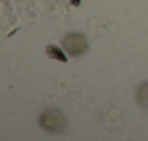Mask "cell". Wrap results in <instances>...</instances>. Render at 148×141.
Wrapping results in <instances>:
<instances>
[{"mask_svg": "<svg viewBox=\"0 0 148 141\" xmlns=\"http://www.w3.org/2000/svg\"><path fill=\"white\" fill-rule=\"evenodd\" d=\"M39 124L45 131L54 132V134H58L65 128V119H64L62 113L55 109L44 112L39 118Z\"/></svg>", "mask_w": 148, "mask_h": 141, "instance_id": "cell-1", "label": "cell"}, {"mask_svg": "<svg viewBox=\"0 0 148 141\" xmlns=\"http://www.w3.org/2000/svg\"><path fill=\"white\" fill-rule=\"evenodd\" d=\"M62 45H64L65 51L70 52V55H74V57L86 52V50H87V41L80 34H68L64 38Z\"/></svg>", "mask_w": 148, "mask_h": 141, "instance_id": "cell-2", "label": "cell"}, {"mask_svg": "<svg viewBox=\"0 0 148 141\" xmlns=\"http://www.w3.org/2000/svg\"><path fill=\"white\" fill-rule=\"evenodd\" d=\"M45 52H47V55H48L49 58H52V60H58V61H61V63H67L65 54H64L57 45H48L47 50H45Z\"/></svg>", "mask_w": 148, "mask_h": 141, "instance_id": "cell-3", "label": "cell"}, {"mask_svg": "<svg viewBox=\"0 0 148 141\" xmlns=\"http://www.w3.org/2000/svg\"><path fill=\"white\" fill-rule=\"evenodd\" d=\"M136 99H138V103L144 109H148V82L139 86L136 92Z\"/></svg>", "mask_w": 148, "mask_h": 141, "instance_id": "cell-4", "label": "cell"}, {"mask_svg": "<svg viewBox=\"0 0 148 141\" xmlns=\"http://www.w3.org/2000/svg\"><path fill=\"white\" fill-rule=\"evenodd\" d=\"M70 3H71L73 6H80V3H82V0H70Z\"/></svg>", "mask_w": 148, "mask_h": 141, "instance_id": "cell-5", "label": "cell"}]
</instances>
